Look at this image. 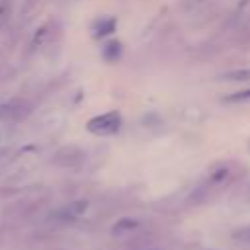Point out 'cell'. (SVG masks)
<instances>
[{
	"label": "cell",
	"mask_w": 250,
	"mask_h": 250,
	"mask_svg": "<svg viewBox=\"0 0 250 250\" xmlns=\"http://www.w3.org/2000/svg\"><path fill=\"white\" fill-rule=\"evenodd\" d=\"M92 29H94V35H96V37L109 35V33L115 29V18H100V20L94 21Z\"/></svg>",
	"instance_id": "obj_3"
},
{
	"label": "cell",
	"mask_w": 250,
	"mask_h": 250,
	"mask_svg": "<svg viewBox=\"0 0 250 250\" xmlns=\"http://www.w3.org/2000/svg\"><path fill=\"white\" fill-rule=\"evenodd\" d=\"M119 127H121V115L117 111H107L88 121V131L94 135H113L119 131Z\"/></svg>",
	"instance_id": "obj_1"
},
{
	"label": "cell",
	"mask_w": 250,
	"mask_h": 250,
	"mask_svg": "<svg viewBox=\"0 0 250 250\" xmlns=\"http://www.w3.org/2000/svg\"><path fill=\"white\" fill-rule=\"evenodd\" d=\"M86 209H88V201L86 199H76V201H72L64 207V215L66 217H80V215L86 213Z\"/></svg>",
	"instance_id": "obj_4"
},
{
	"label": "cell",
	"mask_w": 250,
	"mask_h": 250,
	"mask_svg": "<svg viewBox=\"0 0 250 250\" xmlns=\"http://www.w3.org/2000/svg\"><path fill=\"white\" fill-rule=\"evenodd\" d=\"M139 227V221L137 219H131V217H125V219H119L115 225H113V234H121V232H129V230H135Z\"/></svg>",
	"instance_id": "obj_5"
},
{
	"label": "cell",
	"mask_w": 250,
	"mask_h": 250,
	"mask_svg": "<svg viewBox=\"0 0 250 250\" xmlns=\"http://www.w3.org/2000/svg\"><path fill=\"white\" fill-rule=\"evenodd\" d=\"M31 111V104L23 98H12L0 104V119L2 121H20L27 117Z\"/></svg>",
	"instance_id": "obj_2"
},
{
	"label": "cell",
	"mask_w": 250,
	"mask_h": 250,
	"mask_svg": "<svg viewBox=\"0 0 250 250\" xmlns=\"http://www.w3.org/2000/svg\"><path fill=\"white\" fill-rule=\"evenodd\" d=\"M232 238H236V240H240L244 244H250V227H242V229L234 230L232 232Z\"/></svg>",
	"instance_id": "obj_8"
},
{
	"label": "cell",
	"mask_w": 250,
	"mask_h": 250,
	"mask_svg": "<svg viewBox=\"0 0 250 250\" xmlns=\"http://www.w3.org/2000/svg\"><path fill=\"white\" fill-rule=\"evenodd\" d=\"M225 80H250V68H238L223 74Z\"/></svg>",
	"instance_id": "obj_7"
},
{
	"label": "cell",
	"mask_w": 250,
	"mask_h": 250,
	"mask_svg": "<svg viewBox=\"0 0 250 250\" xmlns=\"http://www.w3.org/2000/svg\"><path fill=\"white\" fill-rule=\"evenodd\" d=\"M121 57V43L119 41H109L104 47V59L107 61H117Z\"/></svg>",
	"instance_id": "obj_6"
},
{
	"label": "cell",
	"mask_w": 250,
	"mask_h": 250,
	"mask_svg": "<svg viewBox=\"0 0 250 250\" xmlns=\"http://www.w3.org/2000/svg\"><path fill=\"white\" fill-rule=\"evenodd\" d=\"M246 100H250V90H240V92H236V94H230V96H227L225 98V102H246Z\"/></svg>",
	"instance_id": "obj_9"
}]
</instances>
